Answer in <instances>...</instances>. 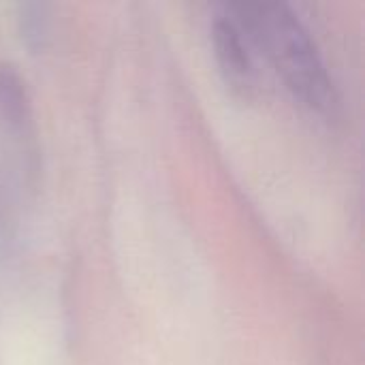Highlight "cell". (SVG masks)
Segmentation results:
<instances>
[{
    "instance_id": "1",
    "label": "cell",
    "mask_w": 365,
    "mask_h": 365,
    "mask_svg": "<svg viewBox=\"0 0 365 365\" xmlns=\"http://www.w3.org/2000/svg\"><path fill=\"white\" fill-rule=\"evenodd\" d=\"M231 9L252 49L269 60L284 88L310 111L327 115L336 105L334 86L312 34L293 9L282 2L231 4Z\"/></svg>"
},
{
    "instance_id": "2",
    "label": "cell",
    "mask_w": 365,
    "mask_h": 365,
    "mask_svg": "<svg viewBox=\"0 0 365 365\" xmlns=\"http://www.w3.org/2000/svg\"><path fill=\"white\" fill-rule=\"evenodd\" d=\"M212 43H214L216 60L220 64V71L225 73L227 83L233 90L250 96L252 90L257 88L255 51L231 4L227 13L218 15L212 21Z\"/></svg>"
}]
</instances>
